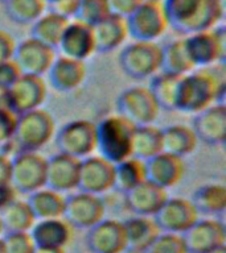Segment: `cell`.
Masks as SVG:
<instances>
[{
	"mask_svg": "<svg viewBox=\"0 0 226 253\" xmlns=\"http://www.w3.org/2000/svg\"><path fill=\"white\" fill-rule=\"evenodd\" d=\"M168 27L190 36L213 29L224 16V0H163Z\"/></svg>",
	"mask_w": 226,
	"mask_h": 253,
	"instance_id": "1",
	"label": "cell"
},
{
	"mask_svg": "<svg viewBox=\"0 0 226 253\" xmlns=\"http://www.w3.org/2000/svg\"><path fill=\"white\" fill-rule=\"evenodd\" d=\"M224 92V82L212 70L190 71L182 75L177 91L176 111L198 114L216 104Z\"/></svg>",
	"mask_w": 226,
	"mask_h": 253,
	"instance_id": "2",
	"label": "cell"
},
{
	"mask_svg": "<svg viewBox=\"0 0 226 253\" xmlns=\"http://www.w3.org/2000/svg\"><path fill=\"white\" fill-rule=\"evenodd\" d=\"M135 126L120 115H113L95 124L97 145L99 156L111 164L132 157V137Z\"/></svg>",
	"mask_w": 226,
	"mask_h": 253,
	"instance_id": "3",
	"label": "cell"
},
{
	"mask_svg": "<svg viewBox=\"0 0 226 253\" xmlns=\"http://www.w3.org/2000/svg\"><path fill=\"white\" fill-rule=\"evenodd\" d=\"M55 119L47 110L37 108L17 116L13 141L20 152H39L55 136Z\"/></svg>",
	"mask_w": 226,
	"mask_h": 253,
	"instance_id": "4",
	"label": "cell"
},
{
	"mask_svg": "<svg viewBox=\"0 0 226 253\" xmlns=\"http://www.w3.org/2000/svg\"><path fill=\"white\" fill-rule=\"evenodd\" d=\"M162 46L156 42L134 41L119 54V66L124 74L135 81L150 78L160 71Z\"/></svg>",
	"mask_w": 226,
	"mask_h": 253,
	"instance_id": "5",
	"label": "cell"
},
{
	"mask_svg": "<svg viewBox=\"0 0 226 253\" xmlns=\"http://www.w3.org/2000/svg\"><path fill=\"white\" fill-rule=\"evenodd\" d=\"M128 36L134 41L155 42L168 29L163 0H144L126 19Z\"/></svg>",
	"mask_w": 226,
	"mask_h": 253,
	"instance_id": "6",
	"label": "cell"
},
{
	"mask_svg": "<svg viewBox=\"0 0 226 253\" xmlns=\"http://www.w3.org/2000/svg\"><path fill=\"white\" fill-rule=\"evenodd\" d=\"M118 115L135 126H151L156 122L160 114L158 103L148 87H130L116 98Z\"/></svg>",
	"mask_w": 226,
	"mask_h": 253,
	"instance_id": "7",
	"label": "cell"
},
{
	"mask_svg": "<svg viewBox=\"0 0 226 253\" xmlns=\"http://www.w3.org/2000/svg\"><path fill=\"white\" fill-rule=\"evenodd\" d=\"M58 153L83 160L95 150V124L89 120H74L61 126L55 137Z\"/></svg>",
	"mask_w": 226,
	"mask_h": 253,
	"instance_id": "8",
	"label": "cell"
},
{
	"mask_svg": "<svg viewBox=\"0 0 226 253\" xmlns=\"http://www.w3.org/2000/svg\"><path fill=\"white\" fill-rule=\"evenodd\" d=\"M47 161L39 152H20L12 158L11 185L17 193L31 194L45 187Z\"/></svg>",
	"mask_w": 226,
	"mask_h": 253,
	"instance_id": "9",
	"label": "cell"
},
{
	"mask_svg": "<svg viewBox=\"0 0 226 253\" xmlns=\"http://www.w3.org/2000/svg\"><path fill=\"white\" fill-rule=\"evenodd\" d=\"M186 50L192 62L197 66L224 63L226 53V36L224 28H213L184 37Z\"/></svg>",
	"mask_w": 226,
	"mask_h": 253,
	"instance_id": "10",
	"label": "cell"
},
{
	"mask_svg": "<svg viewBox=\"0 0 226 253\" xmlns=\"http://www.w3.org/2000/svg\"><path fill=\"white\" fill-rule=\"evenodd\" d=\"M105 213L106 206L102 198L94 194L78 191L66 198L62 216L71 227L89 229L103 220Z\"/></svg>",
	"mask_w": 226,
	"mask_h": 253,
	"instance_id": "11",
	"label": "cell"
},
{
	"mask_svg": "<svg viewBox=\"0 0 226 253\" xmlns=\"http://www.w3.org/2000/svg\"><path fill=\"white\" fill-rule=\"evenodd\" d=\"M154 220L162 232L181 235L198 220V213L189 199L168 198L154 215Z\"/></svg>",
	"mask_w": 226,
	"mask_h": 253,
	"instance_id": "12",
	"label": "cell"
},
{
	"mask_svg": "<svg viewBox=\"0 0 226 253\" xmlns=\"http://www.w3.org/2000/svg\"><path fill=\"white\" fill-rule=\"evenodd\" d=\"M12 59L19 66L21 74L43 77L55 62L56 50L29 37L16 43Z\"/></svg>",
	"mask_w": 226,
	"mask_h": 253,
	"instance_id": "13",
	"label": "cell"
},
{
	"mask_svg": "<svg viewBox=\"0 0 226 253\" xmlns=\"http://www.w3.org/2000/svg\"><path fill=\"white\" fill-rule=\"evenodd\" d=\"M181 237L188 253H209L225 247V225L217 219H202L181 233Z\"/></svg>",
	"mask_w": 226,
	"mask_h": 253,
	"instance_id": "14",
	"label": "cell"
},
{
	"mask_svg": "<svg viewBox=\"0 0 226 253\" xmlns=\"http://www.w3.org/2000/svg\"><path fill=\"white\" fill-rule=\"evenodd\" d=\"M86 247L91 253H124L127 237L123 221L103 219L87 229Z\"/></svg>",
	"mask_w": 226,
	"mask_h": 253,
	"instance_id": "15",
	"label": "cell"
},
{
	"mask_svg": "<svg viewBox=\"0 0 226 253\" xmlns=\"http://www.w3.org/2000/svg\"><path fill=\"white\" fill-rule=\"evenodd\" d=\"M114 186V164L101 156H89L81 160L77 189L83 193L101 195Z\"/></svg>",
	"mask_w": 226,
	"mask_h": 253,
	"instance_id": "16",
	"label": "cell"
},
{
	"mask_svg": "<svg viewBox=\"0 0 226 253\" xmlns=\"http://www.w3.org/2000/svg\"><path fill=\"white\" fill-rule=\"evenodd\" d=\"M11 111L17 116L37 110L47 99V84L43 77L23 74L9 88Z\"/></svg>",
	"mask_w": 226,
	"mask_h": 253,
	"instance_id": "17",
	"label": "cell"
},
{
	"mask_svg": "<svg viewBox=\"0 0 226 253\" xmlns=\"http://www.w3.org/2000/svg\"><path fill=\"white\" fill-rule=\"evenodd\" d=\"M57 50L62 57L85 62L95 53L93 27L75 19L70 20L59 40Z\"/></svg>",
	"mask_w": 226,
	"mask_h": 253,
	"instance_id": "18",
	"label": "cell"
},
{
	"mask_svg": "<svg viewBox=\"0 0 226 253\" xmlns=\"http://www.w3.org/2000/svg\"><path fill=\"white\" fill-rule=\"evenodd\" d=\"M198 141L208 145H221L226 138V107L217 103L196 114L192 123Z\"/></svg>",
	"mask_w": 226,
	"mask_h": 253,
	"instance_id": "19",
	"label": "cell"
},
{
	"mask_svg": "<svg viewBox=\"0 0 226 253\" xmlns=\"http://www.w3.org/2000/svg\"><path fill=\"white\" fill-rule=\"evenodd\" d=\"M144 166H146V181L164 190L177 185L185 173V164L182 158L166 152H162L155 157L144 161Z\"/></svg>",
	"mask_w": 226,
	"mask_h": 253,
	"instance_id": "20",
	"label": "cell"
},
{
	"mask_svg": "<svg viewBox=\"0 0 226 253\" xmlns=\"http://www.w3.org/2000/svg\"><path fill=\"white\" fill-rule=\"evenodd\" d=\"M81 160L66 154L57 153L47 161L45 187L57 193H66L77 189Z\"/></svg>",
	"mask_w": 226,
	"mask_h": 253,
	"instance_id": "21",
	"label": "cell"
},
{
	"mask_svg": "<svg viewBox=\"0 0 226 253\" xmlns=\"http://www.w3.org/2000/svg\"><path fill=\"white\" fill-rule=\"evenodd\" d=\"M168 198L167 190L148 181L142 182L124 194L127 209L138 216L154 217Z\"/></svg>",
	"mask_w": 226,
	"mask_h": 253,
	"instance_id": "22",
	"label": "cell"
},
{
	"mask_svg": "<svg viewBox=\"0 0 226 253\" xmlns=\"http://www.w3.org/2000/svg\"><path fill=\"white\" fill-rule=\"evenodd\" d=\"M49 82L55 90L59 92H69L78 88L86 77V65L82 61L56 57L51 69L47 73Z\"/></svg>",
	"mask_w": 226,
	"mask_h": 253,
	"instance_id": "23",
	"label": "cell"
},
{
	"mask_svg": "<svg viewBox=\"0 0 226 253\" xmlns=\"http://www.w3.org/2000/svg\"><path fill=\"white\" fill-rule=\"evenodd\" d=\"M36 247L65 248L71 240V225L62 217L36 220L29 231Z\"/></svg>",
	"mask_w": 226,
	"mask_h": 253,
	"instance_id": "24",
	"label": "cell"
},
{
	"mask_svg": "<svg viewBox=\"0 0 226 253\" xmlns=\"http://www.w3.org/2000/svg\"><path fill=\"white\" fill-rule=\"evenodd\" d=\"M93 33L97 53L105 54L115 50L128 37L126 19L109 15L106 19L93 27Z\"/></svg>",
	"mask_w": 226,
	"mask_h": 253,
	"instance_id": "25",
	"label": "cell"
},
{
	"mask_svg": "<svg viewBox=\"0 0 226 253\" xmlns=\"http://www.w3.org/2000/svg\"><path fill=\"white\" fill-rule=\"evenodd\" d=\"M127 237V251L142 253L152 243L155 237L162 232L155 223L154 217L138 216L123 221Z\"/></svg>",
	"mask_w": 226,
	"mask_h": 253,
	"instance_id": "26",
	"label": "cell"
},
{
	"mask_svg": "<svg viewBox=\"0 0 226 253\" xmlns=\"http://www.w3.org/2000/svg\"><path fill=\"white\" fill-rule=\"evenodd\" d=\"M66 198L55 190L43 187L29 194L28 206L35 215L36 220L62 217Z\"/></svg>",
	"mask_w": 226,
	"mask_h": 253,
	"instance_id": "27",
	"label": "cell"
},
{
	"mask_svg": "<svg viewBox=\"0 0 226 253\" xmlns=\"http://www.w3.org/2000/svg\"><path fill=\"white\" fill-rule=\"evenodd\" d=\"M163 152L184 158L194 152L197 146V137L192 126L184 124H173L162 129Z\"/></svg>",
	"mask_w": 226,
	"mask_h": 253,
	"instance_id": "28",
	"label": "cell"
},
{
	"mask_svg": "<svg viewBox=\"0 0 226 253\" xmlns=\"http://www.w3.org/2000/svg\"><path fill=\"white\" fill-rule=\"evenodd\" d=\"M189 201L198 215L217 216L226 209V187L220 183L204 185L194 191Z\"/></svg>",
	"mask_w": 226,
	"mask_h": 253,
	"instance_id": "29",
	"label": "cell"
},
{
	"mask_svg": "<svg viewBox=\"0 0 226 253\" xmlns=\"http://www.w3.org/2000/svg\"><path fill=\"white\" fill-rule=\"evenodd\" d=\"M67 24L69 20L48 11L32 24L31 37L57 50L59 40L62 37L63 31L66 29Z\"/></svg>",
	"mask_w": 226,
	"mask_h": 253,
	"instance_id": "30",
	"label": "cell"
},
{
	"mask_svg": "<svg viewBox=\"0 0 226 253\" xmlns=\"http://www.w3.org/2000/svg\"><path fill=\"white\" fill-rule=\"evenodd\" d=\"M194 69L196 66L188 54L184 39L174 40L162 46V63H160L162 73L182 77L193 71Z\"/></svg>",
	"mask_w": 226,
	"mask_h": 253,
	"instance_id": "31",
	"label": "cell"
},
{
	"mask_svg": "<svg viewBox=\"0 0 226 253\" xmlns=\"http://www.w3.org/2000/svg\"><path fill=\"white\" fill-rule=\"evenodd\" d=\"M163 152L162 129L151 126H135L132 137V157L147 161Z\"/></svg>",
	"mask_w": 226,
	"mask_h": 253,
	"instance_id": "32",
	"label": "cell"
},
{
	"mask_svg": "<svg viewBox=\"0 0 226 253\" xmlns=\"http://www.w3.org/2000/svg\"><path fill=\"white\" fill-rule=\"evenodd\" d=\"M180 81H181L180 75L167 74L162 71L152 77L148 90L151 91L160 110L176 111Z\"/></svg>",
	"mask_w": 226,
	"mask_h": 253,
	"instance_id": "33",
	"label": "cell"
},
{
	"mask_svg": "<svg viewBox=\"0 0 226 253\" xmlns=\"http://www.w3.org/2000/svg\"><path fill=\"white\" fill-rule=\"evenodd\" d=\"M146 181V166L144 161L135 157L118 162L114 165V186L119 193L126 194L142 182Z\"/></svg>",
	"mask_w": 226,
	"mask_h": 253,
	"instance_id": "34",
	"label": "cell"
},
{
	"mask_svg": "<svg viewBox=\"0 0 226 253\" xmlns=\"http://www.w3.org/2000/svg\"><path fill=\"white\" fill-rule=\"evenodd\" d=\"M3 231L8 232H29L36 223V217L27 202L17 201L0 212Z\"/></svg>",
	"mask_w": 226,
	"mask_h": 253,
	"instance_id": "35",
	"label": "cell"
},
{
	"mask_svg": "<svg viewBox=\"0 0 226 253\" xmlns=\"http://www.w3.org/2000/svg\"><path fill=\"white\" fill-rule=\"evenodd\" d=\"M47 3L44 0H7L4 11L8 19L19 25L33 24L45 13Z\"/></svg>",
	"mask_w": 226,
	"mask_h": 253,
	"instance_id": "36",
	"label": "cell"
},
{
	"mask_svg": "<svg viewBox=\"0 0 226 253\" xmlns=\"http://www.w3.org/2000/svg\"><path fill=\"white\" fill-rule=\"evenodd\" d=\"M109 15L110 12L106 0H81L74 19L90 27H95Z\"/></svg>",
	"mask_w": 226,
	"mask_h": 253,
	"instance_id": "37",
	"label": "cell"
},
{
	"mask_svg": "<svg viewBox=\"0 0 226 253\" xmlns=\"http://www.w3.org/2000/svg\"><path fill=\"white\" fill-rule=\"evenodd\" d=\"M142 253H188L181 235L160 232Z\"/></svg>",
	"mask_w": 226,
	"mask_h": 253,
	"instance_id": "38",
	"label": "cell"
},
{
	"mask_svg": "<svg viewBox=\"0 0 226 253\" xmlns=\"http://www.w3.org/2000/svg\"><path fill=\"white\" fill-rule=\"evenodd\" d=\"M7 253H35L36 244L29 232H8L3 237Z\"/></svg>",
	"mask_w": 226,
	"mask_h": 253,
	"instance_id": "39",
	"label": "cell"
},
{
	"mask_svg": "<svg viewBox=\"0 0 226 253\" xmlns=\"http://www.w3.org/2000/svg\"><path fill=\"white\" fill-rule=\"evenodd\" d=\"M17 115L11 110H0V145L13 140Z\"/></svg>",
	"mask_w": 226,
	"mask_h": 253,
	"instance_id": "40",
	"label": "cell"
},
{
	"mask_svg": "<svg viewBox=\"0 0 226 253\" xmlns=\"http://www.w3.org/2000/svg\"><path fill=\"white\" fill-rule=\"evenodd\" d=\"M144 0H106L110 15L127 19Z\"/></svg>",
	"mask_w": 226,
	"mask_h": 253,
	"instance_id": "41",
	"label": "cell"
},
{
	"mask_svg": "<svg viewBox=\"0 0 226 253\" xmlns=\"http://www.w3.org/2000/svg\"><path fill=\"white\" fill-rule=\"evenodd\" d=\"M79 1L81 0H57V1L49 4L47 7H49V11L51 12L70 21L77 15Z\"/></svg>",
	"mask_w": 226,
	"mask_h": 253,
	"instance_id": "42",
	"label": "cell"
},
{
	"mask_svg": "<svg viewBox=\"0 0 226 253\" xmlns=\"http://www.w3.org/2000/svg\"><path fill=\"white\" fill-rule=\"evenodd\" d=\"M21 75L23 74L13 59H8L5 62L0 63V86L1 87L9 88Z\"/></svg>",
	"mask_w": 226,
	"mask_h": 253,
	"instance_id": "43",
	"label": "cell"
},
{
	"mask_svg": "<svg viewBox=\"0 0 226 253\" xmlns=\"http://www.w3.org/2000/svg\"><path fill=\"white\" fill-rule=\"evenodd\" d=\"M16 42L8 32L0 29V63L12 59L15 53Z\"/></svg>",
	"mask_w": 226,
	"mask_h": 253,
	"instance_id": "44",
	"label": "cell"
},
{
	"mask_svg": "<svg viewBox=\"0 0 226 253\" xmlns=\"http://www.w3.org/2000/svg\"><path fill=\"white\" fill-rule=\"evenodd\" d=\"M16 199H17V191L11 183L0 185V212L11 203H13Z\"/></svg>",
	"mask_w": 226,
	"mask_h": 253,
	"instance_id": "45",
	"label": "cell"
},
{
	"mask_svg": "<svg viewBox=\"0 0 226 253\" xmlns=\"http://www.w3.org/2000/svg\"><path fill=\"white\" fill-rule=\"evenodd\" d=\"M12 158L5 154H0V185L11 183Z\"/></svg>",
	"mask_w": 226,
	"mask_h": 253,
	"instance_id": "46",
	"label": "cell"
},
{
	"mask_svg": "<svg viewBox=\"0 0 226 253\" xmlns=\"http://www.w3.org/2000/svg\"><path fill=\"white\" fill-rule=\"evenodd\" d=\"M0 110H11L9 104V90L0 86Z\"/></svg>",
	"mask_w": 226,
	"mask_h": 253,
	"instance_id": "47",
	"label": "cell"
},
{
	"mask_svg": "<svg viewBox=\"0 0 226 253\" xmlns=\"http://www.w3.org/2000/svg\"><path fill=\"white\" fill-rule=\"evenodd\" d=\"M35 253H66L65 248H41V247H36Z\"/></svg>",
	"mask_w": 226,
	"mask_h": 253,
	"instance_id": "48",
	"label": "cell"
},
{
	"mask_svg": "<svg viewBox=\"0 0 226 253\" xmlns=\"http://www.w3.org/2000/svg\"><path fill=\"white\" fill-rule=\"evenodd\" d=\"M209 253H226V247H221V248L214 249V251H212V252Z\"/></svg>",
	"mask_w": 226,
	"mask_h": 253,
	"instance_id": "49",
	"label": "cell"
},
{
	"mask_svg": "<svg viewBox=\"0 0 226 253\" xmlns=\"http://www.w3.org/2000/svg\"><path fill=\"white\" fill-rule=\"evenodd\" d=\"M0 253H7L5 252V247H4V241L1 237H0Z\"/></svg>",
	"mask_w": 226,
	"mask_h": 253,
	"instance_id": "50",
	"label": "cell"
},
{
	"mask_svg": "<svg viewBox=\"0 0 226 253\" xmlns=\"http://www.w3.org/2000/svg\"><path fill=\"white\" fill-rule=\"evenodd\" d=\"M44 1H45V3H47V5H49V4L55 3V1H57V0H44Z\"/></svg>",
	"mask_w": 226,
	"mask_h": 253,
	"instance_id": "51",
	"label": "cell"
},
{
	"mask_svg": "<svg viewBox=\"0 0 226 253\" xmlns=\"http://www.w3.org/2000/svg\"><path fill=\"white\" fill-rule=\"evenodd\" d=\"M3 233V224H1V219H0V235Z\"/></svg>",
	"mask_w": 226,
	"mask_h": 253,
	"instance_id": "52",
	"label": "cell"
},
{
	"mask_svg": "<svg viewBox=\"0 0 226 253\" xmlns=\"http://www.w3.org/2000/svg\"><path fill=\"white\" fill-rule=\"evenodd\" d=\"M5 1H7V0H0V3H3V4L5 3Z\"/></svg>",
	"mask_w": 226,
	"mask_h": 253,
	"instance_id": "53",
	"label": "cell"
}]
</instances>
